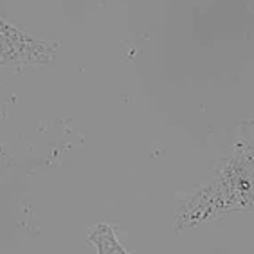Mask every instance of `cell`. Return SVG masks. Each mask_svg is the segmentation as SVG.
Returning <instances> with one entry per match:
<instances>
[{
  "label": "cell",
  "instance_id": "6da1fadb",
  "mask_svg": "<svg viewBox=\"0 0 254 254\" xmlns=\"http://www.w3.org/2000/svg\"><path fill=\"white\" fill-rule=\"evenodd\" d=\"M235 213H254V128L240 137L215 175L184 200L175 231H191Z\"/></svg>",
  "mask_w": 254,
  "mask_h": 254
},
{
  "label": "cell",
  "instance_id": "7a4b0ae2",
  "mask_svg": "<svg viewBox=\"0 0 254 254\" xmlns=\"http://www.w3.org/2000/svg\"><path fill=\"white\" fill-rule=\"evenodd\" d=\"M56 44L34 38L0 16V67H40L53 62Z\"/></svg>",
  "mask_w": 254,
  "mask_h": 254
},
{
  "label": "cell",
  "instance_id": "3957f363",
  "mask_svg": "<svg viewBox=\"0 0 254 254\" xmlns=\"http://www.w3.org/2000/svg\"><path fill=\"white\" fill-rule=\"evenodd\" d=\"M87 242L94 245L96 254H128L123 247L121 240L118 238L114 227L108 222H98L88 231Z\"/></svg>",
  "mask_w": 254,
  "mask_h": 254
}]
</instances>
